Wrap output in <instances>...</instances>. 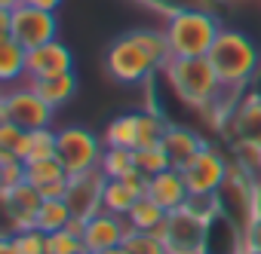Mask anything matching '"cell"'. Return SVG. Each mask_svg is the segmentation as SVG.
I'll list each match as a JSON object with an SVG mask.
<instances>
[{
  "label": "cell",
  "instance_id": "obj_1",
  "mask_svg": "<svg viewBox=\"0 0 261 254\" xmlns=\"http://www.w3.org/2000/svg\"><path fill=\"white\" fill-rule=\"evenodd\" d=\"M209 61H212V68L221 80V89L233 92V95H243L246 86L255 80V74L261 68V52H258L255 40L246 37L243 31L221 28L215 46L209 49Z\"/></svg>",
  "mask_w": 261,
  "mask_h": 254
},
{
  "label": "cell",
  "instance_id": "obj_2",
  "mask_svg": "<svg viewBox=\"0 0 261 254\" xmlns=\"http://www.w3.org/2000/svg\"><path fill=\"white\" fill-rule=\"evenodd\" d=\"M160 74L166 77L172 92L185 104H191L197 110H206L224 92L221 80H218V74H215V68L209 61V55H200V58H178V55H172L169 65Z\"/></svg>",
  "mask_w": 261,
  "mask_h": 254
},
{
  "label": "cell",
  "instance_id": "obj_3",
  "mask_svg": "<svg viewBox=\"0 0 261 254\" xmlns=\"http://www.w3.org/2000/svg\"><path fill=\"white\" fill-rule=\"evenodd\" d=\"M166 40L172 55L178 58H200L209 55L221 34V22L215 10H178L166 19Z\"/></svg>",
  "mask_w": 261,
  "mask_h": 254
},
{
  "label": "cell",
  "instance_id": "obj_4",
  "mask_svg": "<svg viewBox=\"0 0 261 254\" xmlns=\"http://www.w3.org/2000/svg\"><path fill=\"white\" fill-rule=\"evenodd\" d=\"M105 68H108V74H111L117 83H123V86L148 83L154 74H160L157 61H154L151 52L133 37V31L123 34V37H117V40L108 46V52H105Z\"/></svg>",
  "mask_w": 261,
  "mask_h": 254
},
{
  "label": "cell",
  "instance_id": "obj_5",
  "mask_svg": "<svg viewBox=\"0 0 261 254\" xmlns=\"http://www.w3.org/2000/svg\"><path fill=\"white\" fill-rule=\"evenodd\" d=\"M101 153H105V141H98L83 125H65V129H59L56 156L68 175H83V172L98 169Z\"/></svg>",
  "mask_w": 261,
  "mask_h": 254
},
{
  "label": "cell",
  "instance_id": "obj_6",
  "mask_svg": "<svg viewBox=\"0 0 261 254\" xmlns=\"http://www.w3.org/2000/svg\"><path fill=\"white\" fill-rule=\"evenodd\" d=\"M206 227H209V220L185 205V208H175V211L166 214V220L157 230V236L163 239L169 254H203V248H206Z\"/></svg>",
  "mask_w": 261,
  "mask_h": 254
},
{
  "label": "cell",
  "instance_id": "obj_7",
  "mask_svg": "<svg viewBox=\"0 0 261 254\" xmlns=\"http://www.w3.org/2000/svg\"><path fill=\"white\" fill-rule=\"evenodd\" d=\"M53 110L37 92L31 83L19 86V89H10L4 92V98H0V122H19L22 129L34 132V129H46V125L53 122Z\"/></svg>",
  "mask_w": 261,
  "mask_h": 254
},
{
  "label": "cell",
  "instance_id": "obj_8",
  "mask_svg": "<svg viewBox=\"0 0 261 254\" xmlns=\"http://www.w3.org/2000/svg\"><path fill=\"white\" fill-rule=\"evenodd\" d=\"M230 166H233V163H227V156H224L221 150H215V147L206 144V147L181 169L191 196H212V193H218V190L224 187L227 175H230Z\"/></svg>",
  "mask_w": 261,
  "mask_h": 254
},
{
  "label": "cell",
  "instance_id": "obj_9",
  "mask_svg": "<svg viewBox=\"0 0 261 254\" xmlns=\"http://www.w3.org/2000/svg\"><path fill=\"white\" fill-rule=\"evenodd\" d=\"M10 37L19 40L25 49H37L43 43L59 40V19L49 10H37L28 4H19L13 10V22H10Z\"/></svg>",
  "mask_w": 261,
  "mask_h": 254
},
{
  "label": "cell",
  "instance_id": "obj_10",
  "mask_svg": "<svg viewBox=\"0 0 261 254\" xmlns=\"http://www.w3.org/2000/svg\"><path fill=\"white\" fill-rule=\"evenodd\" d=\"M224 135L233 150H261V92H243L233 104Z\"/></svg>",
  "mask_w": 261,
  "mask_h": 254
},
{
  "label": "cell",
  "instance_id": "obj_11",
  "mask_svg": "<svg viewBox=\"0 0 261 254\" xmlns=\"http://www.w3.org/2000/svg\"><path fill=\"white\" fill-rule=\"evenodd\" d=\"M105 172L101 169H92V172H83V175H68V196L65 202L71 205V214L74 217H92L101 211V196H105Z\"/></svg>",
  "mask_w": 261,
  "mask_h": 254
},
{
  "label": "cell",
  "instance_id": "obj_12",
  "mask_svg": "<svg viewBox=\"0 0 261 254\" xmlns=\"http://www.w3.org/2000/svg\"><path fill=\"white\" fill-rule=\"evenodd\" d=\"M0 196H4V211H7V230L10 233L37 227V211H40V202H43L37 187L22 181L10 190H0Z\"/></svg>",
  "mask_w": 261,
  "mask_h": 254
},
{
  "label": "cell",
  "instance_id": "obj_13",
  "mask_svg": "<svg viewBox=\"0 0 261 254\" xmlns=\"http://www.w3.org/2000/svg\"><path fill=\"white\" fill-rule=\"evenodd\" d=\"M126 233H129L126 217H123V214H111V211L101 208L98 214L86 217V227H83V245H86V251L98 254V251H108V248H114V245H123Z\"/></svg>",
  "mask_w": 261,
  "mask_h": 254
},
{
  "label": "cell",
  "instance_id": "obj_14",
  "mask_svg": "<svg viewBox=\"0 0 261 254\" xmlns=\"http://www.w3.org/2000/svg\"><path fill=\"white\" fill-rule=\"evenodd\" d=\"M74 71V52L62 43V40H53V43H43L37 49H28V74L25 80H46V77H59V74H68Z\"/></svg>",
  "mask_w": 261,
  "mask_h": 254
},
{
  "label": "cell",
  "instance_id": "obj_15",
  "mask_svg": "<svg viewBox=\"0 0 261 254\" xmlns=\"http://www.w3.org/2000/svg\"><path fill=\"white\" fill-rule=\"evenodd\" d=\"M145 187H148V178L142 172L129 175V178H108L105 184V196H101V208L111 211V214H129L142 196H145Z\"/></svg>",
  "mask_w": 261,
  "mask_h": 254
},
{
  "label": "cell",
  "instance_id": "obj_16",
  "mask_svg": "<svg viewBox=\"0 0 261 254\" xmlns=\"http://www.w3.org/2000/svg\"><path fill=\"white\" fill-rule=\"evenodd\" d=\"M145 193H148L157 205H163L166 211L185 208V205H188V199H191V190H188V181H185L181 169H166V172H160V175L148 178Z\"/></svg>",
  "mask_w": 261,
  "mask_h": 254
},
{
  "label": "cell",
  "instance_id": "obj_17",
  "mask_svg": "<svg viewBox=\"0 0 261 254\" xmlns=\"http://www.w3.org/2000/svg\"><path fill=\"white\" fill-rule=\"evenodd\" d=\"M163 147L169 150L172 166H175V169H185V166L206 147V141H203L197 132L185 129V125H169L166 135H163Z\"/></svg>",
  "mask_w": 261,
  "mask_h": 254
},
{
  "label": "cell",
  "instance_id": "obj_18",
  "mask_svg": "<svg viewBox=\"0 0 261 254\" xmlns=\"http://www.w3.org/2000/svg\"><path fill=\"white\" fill-rule=\"evenodd\" d=\"M25 74H28V49L19 40H13L10 34H4L0 37V80L16 83Z\"/></svg>",
  "mask_w": 261,
  "mask_h": 254
},
{
  "label": "cell",
  "instance_id": "obj_19",
  "mask_svg": "<svg viewBox=\"0 0 261 254\" xmlns=\"http://www.w3.org/2000/svg\"><path fill=\"white\" fill-rule=\"evenodd\" d=\"M34 92L49 104V107H62L74 98L77 92V74L68 71V74H59V77H46V80H31Z\"/></svg>",
  "mask_w": 261,
  "mask_h": 254
},
{
  "label": "cell",
  "instance_id": "obj_20",
  "mask_svg": "<svg viewBox=\"0 0 261 254\" xmlns=\"http://www.w3.org/2000/svg\"><path fill=\"white\" fill-rule=\"evenodd\" d=\"M0 254H49L46 251V233L37 227L19 230V233L7 230V236L0 239Z\"/></svg>",
  "mask_w": 261,
  "mask_h": 254
},
{
  "label": "cell",
  "instance_id": "obj_21",
  "mask_svg": "<svg viewBox=\"0 0 261 254\" xmlns=\"http://www.w3.org/2000/svg\"><path fill=\"white\" fill-rule=\"evenodd\" d=\"M105 147H126V150H136L139 147V113H123L114 116L105 129Z\"/></svg>",
  "mask_w": 261,
  "mask_h": 254
},
{
  "label": "cell",
  "instance_id": "obj_22",
  "mask_svg": "<svg viewBox=\"0 0 261 254\" xmlns=\"http://www.w3.org/2000/svg\"><path fill=\"white\" fill-rule=\"evenodd\" d=\"M166 208L163 205H157L148 193L129 208V214H126V224H129V230H148V233H157L160 227H163V220H166Z\"/></svg>",
  "mask_w": 261,
  "mask_h": 254
},
{
  "label": "cell",
  "instance_id": "obj_23",
  "mask_svg": "<svg viewBox=\"0 0 261 254\" xmlns=\"http://www.w3.org/2000/svg\"><path fill=\"white\" fill-rule=\"evenodd\" d=\"M98 169L105 172V178H129L136 175V150H126V147H105Z\"/></svg>",
  "mask_w": 261,
  "mask_h": 254
},
{
  "label": "cell",
  "instance_id": "obj_24",
  "mask_svg": "<svg viewBox=\"0 0 261 254\" xmlns=\"http://www.w3.org/2000/svg\"><path fill=\"white\" fill-rule=\"evenodd\" d=\"M68 178V172H65V166L59 163V156H53V160H34V163H25V181L31 184V187H46V184H56V181H65Z\"/></svg>",
  "mask_w": 261,
  "mask_h": 254
},
{
  "label": "cell",
  "instance_id": "obj_25",
  "mask_svg": "<svg viewBox=\"0 0 261 254\" xmlns=\"http://www.w3.org/2000/svg\"><path fill=\"white\" fill-rule=\"evenodd\" d=\"M71 205L65 199H43L40 202V211H37V230L43 233H56V230H65L71 224Z\"/></svg>",
  "mask_w": 261,
  "mask_h": 254
},
{
  "label": "cell",
  "instance_id": "obj_26",
  "mask_svg": "<svg viewBox=\"0 0 261 254\" xmlns=\"http://www.w3.org/2000/svg\"><path fill=\"white\" fill-rule=\"evenodd\" d=\"M136 166H139V172H142L145 178H154V175H160V172H166V169H175L169 150L163 147V141L154 144V147L136 150Z\"/></svg>",
  "mask_w": 261,
  "mask_h": 254
},
{
  "label": "cell",
  "instance_id": "obj_27",
  "mask_svg": "<svg viewBox=\"0 0 261 254\" xmlns=\"http://www.w3.org/2000/svg\"><path fill=\"white\" fill-rule=\"evenodd\" d=\"M56 144H59V132L53 129V125L28 132V156H25V163H34V160H53V156H56Z\"/></svg>",
  "mask_w": 261,
  "mask_h": 254
},
{
  "label": "cell",
  "instance_id": "obj_28",
  "mask_svg": "<svg viewBox=\"0 0 261 254\" xmlns=\"http://www.w3.org/2000/svg\"><path fill=\"white\" fill-rule=\"evenodd\" d=\"M123 245H126L129 254H169L163 239L157 233H148V230H129Z\"/></svg>",
  "mask_w": 261,
  "mask_h": 254
},
{
  "label": "cell",
  "instance_id": "obj_29",
  "mask_svg": "<svg viewBox=\"0 0 261 254\" xmlns=\"http://www.w3.org/2000/svg\"><path fill=\"white\" fill-rule=\"evenodd\" d=\"M0 150H13L19 160L28 156V129H22L19 122H0Z\"/></svg>",
  "mask_w": 261,
  "mask_h": 254
},
{
  "label": "cell",
  "instance_id": "obj_30",
  "mask_svg": "<svg viewBox=\"0 0 261 254\" xmlns=\"http://www.w3.org/2000/svg\"><path fill=\"white\" fill-rule=\"evenodd\" d=\"M46 251L49 254H80L86 251L83 245V236H77L74 230H56V233H46Z\"/></svg>",
  "mask_w": 261,
  "mask_h": 254
},
{
  "label": "cell",
  "instance_id": "obj_31",
  "mask_svg": "<svg viewBox=\"0 0 261 254\" xmlns=\"http://www.w3.org/2000/svg\"><path fill=\"white\" fill-rule=\"evenodd\" d=\"M25 181V160H19L13 150H0V190H10Z\"/></svg>",
  "mask_w": 261,
  "mask_h": 254
},
{
  "label": "cell",
  "instance_id": "obj_32",
  "mask_svg": "<svg viewBox=\"0 0 261 254\" xmlns=\"http://www.w3.org/2000/svg\"><path fill=\"white\" fill-rule=\"evenodd\" d=\"M246 248L261 254V214H258V217L249 224V230H246Z\"/></svg>",
  "mask_w": 261,
  "mask_h": 254
},
{
  "label": "cell",
  "instance_id": "obj_33",
  "mask_svg": "<svg viewBox=\"0 0 261 254\" xmlns=\"http://www.w3.org/2000/svg\"><path fill=\"white\" fill-rule=\"evenodd\" d=\"M22 4L37 7V10H49V13H56V10L62 7V0H22Z\"/></svg>",
  "mask_w": 261,
  "mask_h": 254
},
{
  "label": "cell",
  "instance_id": "obj_34",
  "mask_svg": "<svg viewBox=\"0 0 261 254\" xmlns=\"http://www.w3.org/2000/svg\"><path fill=\"white\" fill-rule=\"evenodd\" d=\"M98 254H129V251H126V245H114V248H108V251H98Z\"/></svg>",
  "mask_w": 261,
  "mask_h": 254
},
{
  "label": "cell",
  "instance_id": "obj_35",
  "mask_svg": "<svg viewBox=\"0 0 261 254\" xmlns=\"http://www.w3.org/2000/svg\"><path fill=\"white\" fill-rule=\"evenodd\" d=\"M22 0H0V10H16Z\"/></svg>",
  "mask_w": 261,
  "mask_h": 254
},
{
  "label": "cell",
  "instance_id": "obj_36",
  "mask_svg": "<svg viewBox=\"0 0 261 254\" xmlns=\"http://www.w3.org/2000/svg\"><path fill=\"white\" fill-rule=\"evenodd\" d=\"M80 254H92V251H80Z\"/></svg>",
  "mask_w": 261,
  "mask_h": 254
},
{
  "label": "cell",
  "instance_id": "obj_37",
  "mask_svg": "<svg viewBox=\"0 0 261 254\" xmlns=\"http://www.w3.org/2000/svg\"><path fill=\"white\" fill-rule=\"evenodd\" d=\"M258 181H261V178H258Z\"/></svg>",
  "mask_w": 261,
  "mask_h": 254
}]
</instances>
